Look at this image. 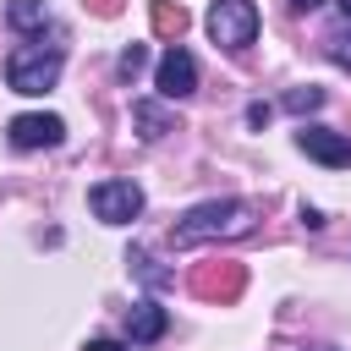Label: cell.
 <instances>
[{
  "instance_id": "obj_1",
  "label": "cell",
  "mask_w": 351,
  "mask_h": 351,
  "mask_svg": "<svg viewBox=\"0 0 351 351\" xmlns=\"http://www.w3.org/2000/svg\"><path fill=\"white\" fill-rule=\"evenodd\" d=\"M258 225V203L252 197H214V203H197L186 208L176 225H170V247H203V241H236Z\"/></svg>"
},
{
  "instance_id": "obj_2",
  "label": "cell",
  "mask_w": 351,
  "mask_h": 351,
  "mask_svg": "<svg viewBox=\"0 0 351 351\" xmlns=\"http://www.w3.org/2000/svg\"><path fill=\"white\" fill-rule=\"evenodd\" d=\"M55 77H60V49L22 44L5 55V88L11 93H44V88H55Z\"/></svg>"
},
{
  "instance_id": "obj_3",
  "label": "cell",
  "mask_w": 351,
  "mask_h": 351,
  "mask_svg": "<svg viewBox=\"0 0 351 351\" xmlns=\"http://www.w3.org/2000/svg\"><path fill=\"white\" fill-rule=\"evenodd\" d=\"M208 38L219 49H247L258 38V5L252 0H214L208 5Z\"/></svg>"
},
{
  "instance_id": "obj_4",
  "label": "cell",
  "mask_w": 351,
  "mask_h": 351,
  "mask_svg": "<svg viewBox=\"0 0 351 351\" xmlns=\"http://www.w3.org/2000/svg\"><path fill=\"white\" fill-rule=\"evenodd\" d=\"M88 208H93L104 225H126V219L143 214V186H137V181H99V186L88 192Z\"/></svg>"
},
{
  "instance_id": "obj_5",
  "label": "cell",
  "mask_w": 351,
  "mask_h": 351,
  "mask_svg": "<svg viewBox=\"0 0 351 351\" xmlns=\"http://www.w3.org/2000/svg\"><path fill=\"white\" fill-rule=\"evenodd\" d=\"M241 291H247L241 263H197L192 269V296H203V302H236Z\"/></svg>"
},
{
  "instance_id": "obj_6",
  "label": "cell",
  "mask_w": 351,
  "mask_h": 351,
  "mask_svg": "<svg viewBox=\"0 0 351 351\" xmlns=\"http://www.w3.org/2000/svg\"><path fill=\"white\" fill-rule=\"evenodd\" d=\"M296 148H302L307 159L329 165V170H346V165H351V137H346V132H329V126H302V132H296Z\"/></svg>"
},
{
  "instance_id": "obj_7",
  "label": "cell",
  "mask_w": 351,
  "mask_h": 351,
  "mask_svg": "<svg viewBox=\"0 0 351 351\" xmlns=\"http://www.w3.org/2000/svg\"><path fill=\"white\" fill-rule=\"evenodd\" d=\"M154 82H159L165 99H186V93H197V60L181 44H170L165 60H159V71H154Z\"/></svg>"
},
{
  "instance_id": "obj_8",
  "label": "cell",
  "mask_w": 351,
  "mask_h": 351,
  "mask_svg": "<svg viewBox=\"0 0 351 351\" xmlns=\"http://www.w3.org/2000/svg\"><path fill=\"white\" fill-rule=\"evenodd\" d=\"M5 137H11V148H55L66 137V121L60 115H16L5 126Z\"/></svg>"
},
{
  "instance_id": "obj_9",
  "label": "cell",
  "mask_w": 351,
  "mask_h": 351,
  "mask_svg": "<svg viewBox=\"0 0 351 351\" xmlns=\"http://www.w3.org/2000/svg\"><path fill=\"white\" fill-rule=\"evenodd\" d=\"M170 329V313L159 307V302H137L132 313H126V340L132 346H148V340H159Z\"/></svg>"
},
{
  "instance_id": "obj_10",
  "label": "cell",
  "mask_w": 351,
  "mask_h": 351,
  "mask_svg": "<svg viewBox=\"0 0 351 351\" xmlns=\"http://www.w3.org/2000/svg\"><path fill=\"white\" fill-rule=\"evenodd\" d=\"M148 22H154L159 38H181V33H186V5H176V0H154V5H148Z\"/></svg>"
},
{
  "instance_id": "obj_11",
  "label": "cell",
  "mask_w": 351,
  "mask_h": 351,
  "mask_svg": "<svg viewBox=\"0 0 351 351\" xmlns=\"http://www.w3.org/2000/svg\"><path fill=\"white\" fill-rule=\"evenodd\" d=\"M132 121L143 126V137L154 143V137H165V132H176V115L170 110H159V104H148V99H137L132 104Z\"/></svg>"
},
{
  "instance_id": "obj_12",
  "label": "cell",
  "mask_w": 351,
  "mask_h": 351,
  "mask_svg": "<svg viewBox=\"0 0 351 351\" xmlns=\"http://www.w3.org/2000/svg\"><path fill=\"white\" fill-rule=\"evenodd\" d=\"M5 22H11L16 33H38V27L49 22V5H44V0H11V5H5Z\"/></svg>"
},
{
  "instance_id": "obj_13",
  "label": "cell",
  "mask_w": 351,
  "mask_h": 351,
  "mask_svg": "<svg viewBox=\"0 0 351 351\" xmlns=\"http://www.w3.org/2000/svg\"><path fill=\"white\" fill-rule=\"evenodd\" d=\"M280 104H285L291 115H307V110H318V104H324V88H313V82H307V88H291Z\"/></svg>"
},
{
  "instance_id": "obj_14",
  "label": "cell",
  "mask_w": 351,
  "mask_h": 351,
  "mask_svg": "<svg viewBox=\"0 0 351 351\" xmlns=\"http://www.w3.org/2000/svg\"><path fill=\"white\" fill-rule=\"evenodd\" d=\"M324 44H329V60H335L340 71H351V27H340V33H329Z\"/></svg>"
},
{
  "instance_id": "obj_15",
  "label": "cell",
  "mask_w": 351,
  "mask_h": 351,
  "mask_svg": "<svg viewBox=\"0 0 351 351\" xmlns=\"http://www.w3.org/2000/svg\"><path fill=\"white\" fill-rule=\"evenodd\" d=\"M143 66H148V49H143V44H132V49H121V60H115V71H121L126 82H132V77H137Z\"/></svg>"
},
{
  "instance_id": "obj_16",
  "label": "cell",
  "mask_w": 351,
  "mask_h": 351,
  "mask_svg": "<svg viewBox=\"0 0 351 351\" xmlns=\"http://www.w3.org/2000/svg\"><path fill=\"white\" fill-rule=\"evenodd\" d=\"M88 11H99V16H121V0H88Z\"/></svg>"
},
{
  "instance_id": "obj_17",
  "label": "cell",
  "mask_w": 351,
  "mask_h": 351,
  "mask_svg": "<svg viewBox=\"0 0 351 351\" xmlns=\"http://www.w3.org/2000/svg\"><path fill=\"white\" fill-rule=\"evenodd\" d=\"M269 121V104H247V126H263Z\"/></svg>"
},
{
  "instance_id": "obj_18",
  "label": "cell",
  "mask_w": 351,
  "mask_h": 351,
  "mask_svg": "<svg viewBox=\"0 0 351 351\" xmlns=\"http://www.w3.org/2000/svg\"><path fill=\"white\" fill-rule=\"evenodd\" d=\"M82 351H126V346H121V340H88Z\"/></svg>"
},
{
  "instance_id": "obj_19",
  "label": "cell",
  "mask_w": 351,
  "mask_h": 351,
  "mask_svg": "<svg viewBox=\"0 0 351 351\" xmlns=\"http://www.w3.org/2000/svg\"><path fill=\"white\" fill-rule=\"evenodd\" d=\"M291 5H296V11H313V5H324V0H291Z\"/></svg>"
},
{
  "instance_id": "obj_20",
  "label": "cell",
  "mask_w": 351,
  "mask_h": 351,
  "mask_svg": "<svg viewBox=\"0 0 351 351\" xmlns=\"http://www.w3.org/2000/svg\"><path fill=\"white\" fill-rule=\"evenodd\" d=\"M335 5H340V11H346V22H351V0H335Z\"/></svg>"
}]
</instances>
